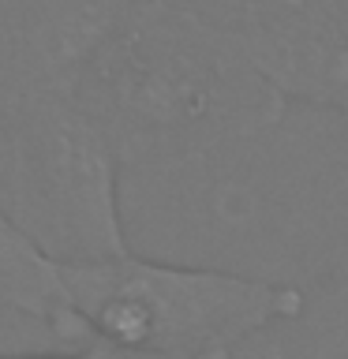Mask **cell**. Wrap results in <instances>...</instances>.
<instances>
[{"instance_id":"3","label":"cell","mask_w":348,"mask_h":359,"mask_svg":"<svg viewBox=\"0 0 348 359\" xmlns=\"http://www.w3.org/2000/svg\"><path fill=\"white\" fill-rule=\"evenodd\" d=\"M120 172L72 97H0V213L49 262H109L131 251Z\"/></svg>"},{"instance_id":"7","label":"cell","mask_w":348,"mask_h":359,"mask_svg":"<svg viewBox=\"0 0 348 359\" xmlns=\"http://www.w3.org/2000/svg\"><path fill=\"white\" fill-rule=\"evenodd\" d=\"M0 359H112L101 344L86 341L83 348H75V352H56V355H4L0 352Z\"/></svg>"},{"instance_id":"1","label":"cell","mask_w":348,"mask_h":359,"mask_svg":"<svg viewBox=\"0 0 348 359\" xmlns=\"http://www.w3.org/2000/svg\"><path fill=\"white\" fill-rule=\"evenodd\" d=\"M72 101L120 168L202 161L285 120L232 22L184 0H142L86 64Z\"/></svg>"},{"instance_id":"8","label":"cell","mask_w":348,"mask_h":359,"mask_svg":"<svg viewBox=\"0 0 348 359\" xmlns=\"http://www.w3.org/2000/svg\"><path fill=\"white\" fill-rule=\"evenodd\" d=\"M266 359H288V355H285V348H281V344H269V355Z\"/></svg>"},{"instance_id":"2","label":"cell","mask_w":348,"mask_h":359,"mask_svg":"<svg viewBox=\"0 0 348 359\" xmlns=\"http://www.w3.org/2000/svg\"><path fill=\"white\" fill-rule=\"evenodd\" d=\"M79 337L139 359H236L269 325L296 322L303 292L285 280L142 255L56 266Z\"/></svg>"},{"instance_id":"4","label":"cell","mask_w":348,"mask_h":359,"mask_svg":"<svg viewBox=\"0 0 348 359\" xmlns=\"http://www.w3.org/2000/svg\"><path fill=\"white\" fill-rule=\"evenodd\" d=\"M232 27L285 109L348 116V0H247Z\"/></svg>"},{"instance_id":"6","label":"cell","mask_w":348,"mask_h":359,"mask_svg":"<svg viewBox=\"0 0 348 359\" xmlns=\"http://www.w3.org/2000/svg\"><path fill=\"white\" fill-rule=\"evenodd\" d=\"M0 311L38 318L60 341H83L67 311L56 262H49L38 247L22 240L4 213H0Z\"/></svg>"},{"instance_id":"5","label":"cell","mask_w":348,"mask_h":359,"mask_svg":"<svg viewBox=\"0 0 348 359\" xmlns=\"http://www.w3.org/2000/svg\"><path fill=\"white\" fill-rule=\"evenodd\" d=\"M142 0H0V97L64 94Z\"/></svg>"}]
</instances>
